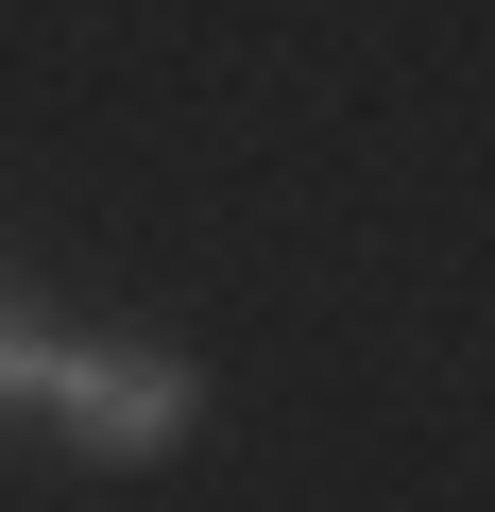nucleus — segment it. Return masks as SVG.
<instances>
[{
  "label": "nucleus",
  "instance_id": "f03ea898",
  "mask_svg": "<svg viewBox=\"0 0 495 512\" xmlns=\"http://www.w3.org/2000/svg\"><path fill=\"white\" fill-rule=\"evenodd\" d=\"M52 393V325H18V308H0V410H35Z\"/></svg>",
  "mask_w": 495,
  "mask_h": 512
},
{
  "label": "nucleus",
  "instance_id": "f257e3e1",
  "mask_svg": "<svg viewBox=\"0 0 495 512\" xmlns=\"http://www.w3.org/2000/svg\"><path fill=\"white\" fill-rule=\"evenodd\" d=\"M35 410H52L86 461H171L205 393H188L171 342H52V393H35Z\"/></svg>",
  "mask_w": 495,
  "mask_h": 512
}]
</instances>
